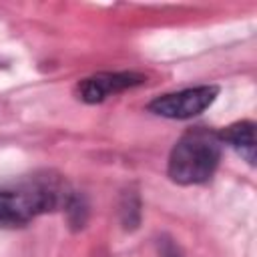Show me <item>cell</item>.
Instances as JSON below:
<instances>
[{"instance_id":"cell-1","label":"cell","mask_w":257,"mask_h":257,"mask_svg":"<svg viewBox=\"0 0 257 257\" xmlns=\"http://www.w3.org/2000/svg\"><path fill=\"white\" fill-rule=\"evenodd\" d=\"M219 133L195 126L173 147L169 157V177L179 185H197L213 177L221 159Z\"/></svg>"},{"instance_id":"cell-2","label":"cell","mask_w":257,"mask_h":257,"mask_svg":"<svg viewBox=\"0 0 257 257\" xmlns=\"http://www.w3.org/2000/svg\"><path fill=\"white\" fill-rule=\"evenodd\" d=\"M58 201V191L40 181L20 183L0 189V227L26 225L36 215L50 211Z\"/></svg>"},{"instance_id":"cell-3","label":"cell","mask_w":257,"mask_h":257,"mask_svg":"<svg viewBox=\"0 0 257 257\" xmlns=\"http://www.w3.org/2000/svg\"><path fill=\"white\" fill-rule=\"evenodd\" d=\"M217 86H195V88H185L179 92L163 94L157 96L151 104L149 110H153L159 116L167 118H191L201 114L205 108L213 104L217 98Z\"/></svg>"},{"instance_id":"cell-4","label":"cell","mask_w":257,"mask_h":257,"mask_svg":"<svg viewBox=\"0 0 257 257\" xmlns=\"http://www.w3.org/2000/svg\"><path fill=\"white\" fill-rule=\"evenodd\" d=\"M141 82H143V76L135 72H98L94 76L84 78L78 84V92H80V98L86 102H100L106 96L126 90L131 86H137Z\"/></svg>"},{"instance_id":"cell-5","label":"cell","mask_w":257,"mask_h":257,"mask_svg":"<svg viewBox=\"0 0 257 257\" xmlns=\"http://www.w3.org/2000/svg\"><path fill=\"white\" fill-rule=\"evenodd\" d=\"M221 143H229L249 165H255V124L249 120H241L229 124L221 135Z\"/></svg>"}]
</instances>
